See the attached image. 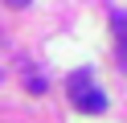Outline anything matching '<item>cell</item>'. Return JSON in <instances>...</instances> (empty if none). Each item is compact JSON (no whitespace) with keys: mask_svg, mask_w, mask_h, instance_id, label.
I'll use <instances>...</instances> for the list:
<instances>
[{"mask_svg":"<svg viewBox=\"0 0 127 123\" xmlns=\"http://www.w3.org/2000/svg\"><path fill=\"white\" fill-rule=\"evenodd\" d=\"M70 98H74V107L82 115H102V111H107V94L90 82V70L70 74Z\"/></svg>","mask_w":127,"mask_h":123,"instance_id":"obj_1","label":"cell"},{"mask_svg":"<svg viewBox=\"0 0 127 123\" xmlns=\"http://www.w3.org/2000/svg\"><path fill=\"white\" fill-rule=\"evenodd\" d=\"M111 33H115V49H119V66L127 70V12H111Z\"/></svg>","mask_w":127,"mask_h":123,"instance_id":"obj_2","label":"cell"},{"mask_svg":"<svg viewBox=\"0 0 127 123\" xmlns=\"http://www.w3.org/2000/svg\"><path fill=\"white\" fill-rule=\"evenodd\" d=\"M4 4H8V8H25L29 0H4Z\"/></svg>","mask_w":127,"mask_h":123,"instance_id":"obj_3","label":"cell"}]
</instances>
